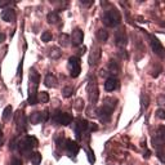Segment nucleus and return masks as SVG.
I'll return each instance as SVG.
<instances>
[{
    "label": "nucleus",
    "instance_id": "nucleus-25",
    "mask_svg": "<svg viewBox=\"0 0 165 165\" xmlns=\"http://www.w3.org/2000/svg\"><path fill=\"white\" fill-rule=\"evenodd\" d=\"M38 101L40 103H48L49 102V94L47 92H40L38 95Z\"/></svg>",
    "mask_w": 165,
    "mask_h": 165
},
{
    "label": "nucleus",
    "instance_id": "nucleus-28",
    "mask_svg": "<svg viewBox=\"0 0 165 165\" xmlns=\"http://www.w3.org/2000/svg\"><path fill=\"white\" fill-rule=\"evenodd\" d=\"M72 93H74V88H72V86H64L63 89H62V95H63L64 98L71 97Z\"/></svg>",
    "mask_w": 165,
    "mask_h": 165
},
{
    "label": "nucleus",
    "instance_id": "nucleus-22",
    "mask_svg": "<svg viewBox=\"0 0 165 165\" xmlns=\"http://www.w3.org/2000/svg\"><path fill=\"white\" fill-rule=\"evenodd\" d=\"M30 161L32 165H40L41 162V155L39 152H32L30 155Z\"/></svg>",
    "mask_w": 165,
    "mask_h": 165
},
{
    "label": "nucleus",
    "instance_id": "nucleus-5",
    "mask_svg": "<svg viewBox=\"0 0 165 165\" xmlns=\"http://www.w3.org/2000/svg\"><path fill=\"white\" fill-rule=\"evenodd\" d=\"M69 70H70V76L71 78H78L81 72V63H80V58L72 56L69 59Z\"/></svg>",
    "mask_w": 165,
    "mask_h": 165
},
{
    "label": "nucleus",
    "instance_id": "nucleus-1",
    "mask_svg": "<svg viewBox=\"0 0 165 165\" xmlns=\"http://www.w3.org/2000/svg\"><path fill=\"white\" fill-rule=\"evenodd\" d=\"M28 105L34 106L38 102V97H36V90H38V86H39V81H40V75L31 70L30 71V78H28Z\"/></svg>",
    "mask_w": 165,
    "mask_h": 165
},
{
    "label": "nucleus",
    "instance_id": "nucleus-10",
    "mask_svg": "<svg viewBox=\"0 0 165 165\" xmlns=\"http://www.w3.org/2000/svg\"><path fill=\"white\" fill-rule=\"evenodd\" d=\"M54 123L59 125H70L72 123V115L69 112H58L54 116Z\"/></svg>",
    "mask_w": 165,
    "mask_h": 165
},
{
    "label": "nucleus",
    "instance_id": "nucleus-19",
    "mask_svg": "<svg viewBox=\"0 0 165 165\" xmlns=\"http://www.w3.org/2000/svg\"><path fill=\"white\" fill-rule=\"evenodd\" d=\"M44 84H45L47 88H54L57 85V78L53 74H48L44 79Z\"/></svg>",
    "mask_w": 165,
    "mask_h": 165
},
{
    "label": "nucleus",
    "instance_id": "nucleus-4",
    "mask_svg": "<svg viewBox=\"0 0 165 165\" xmlns=\"http://www.w3.org/2000/svg\"><path fill=\"white\" fill-rule=\"evenodd\" d=\"M98 129V125L94 124V123H89L88 120H79L78 124H76V128H75V136L79 141L83 137V133L85 131H94Z\"/></svg>",
    "mask_w": 165,
    "mask_h": 165
},
{
    "label": "nucleus",
    "instance_id": "nucleus-23",
    "mask_svg": "<svg viewBox=\"0 0 165 165\" xmlns=\"http://www.w3.org/2000/svg\"><path fill=\"white\" fill-rule=\"evenodd\" d=\"M61 54H62V52H61V49H59V48H57V47L50 48V52H49L50 58L57 59V58H59V57H61Z\"/></svg>",
    "mask_w": 165,
    "mask_h": 165
},
{
    "label": "nucleus",
    "instance_id": "nucleus-40",
    "mask_svg": "<svg viewBox=\"0 0 165 165\" xmlns=\"http://www.w3.org/2000/svg\"><path fill=\"white\" fill-rule=\"evenodd\" d=\"M5 41V35L4 34H0V43H3Z\"/></svg>",
    "mask_w": 165,
    "mask_h": 165
},
{
    "label": "nucleus",
    "instance_id": "nucleus-21",
    "mask_svg": "<svg viewBox=\"0 0 165 165\" xmlns=\"http://www.w3.org/2000/svg\"><path fill=\"white\" fill-rule=\"evenodd\" d=\"M97 39L100 40V41H106L107 39H108V31L107 30H105V28H100L97 31Z\"/></svg>",
    "mask_w": 165,
    "mask_h": 165
},
{
    "label": "nucleus",
    "instance_id": "nucleus-26",
    "mask_svg": "<svg viewBox=\"0 0 165 165\" xmlns=\"http://www.w3.org/2000/svg\"><path fill=\"white\" fill-rule=\"evenodd\" d=\"M108 70L111 71L112 74H117L119 72V63L116 62V61H110V63H108Z\"/></svg>",
    "mask_w": 165,
    "mask_h": 165
},
{
    "label": "nucleus",
    "instance_id": "nucleus-15",
    "mask_svg": "<svg viewBox=\"0 0 165 165\" xmlns=\"http://www.w3.org/2000/svg\"><path fill=\"white\" fill-rule=\"evenodd\" d=\"M152 143H153V146H155V147H159V145L160 146L165 145V126L164 125H161L157 129V134H156V137H153Z\"/></svg>",
    "mask_w": 165,
    "mask_h": 165
},
{
    "label": "nucleus",
    "instance_id": "nucleus-14",
    "mask_svg": "<svg viewBox=\"0 0 165 165\" xmlns=\"http://www.w3.org/2000/svg\"><path fill=\"white\" fill-rule=\"evenodd\" d=\"M16 128L19 133L26 131V116L23 115L22 111H18L16 115Z\"/></svg>",
    "mask_w": 165,
    "mask_h": 165
},
{
    "label": "nucleus",
    "instance_id": "nucleus-33",
    "mask_svg": "<svg viewBox=\"0 0 165 165\" xmlns=\"http://www.w3.org/2000/svg\"><path fill=\"white\" fill-rule=\"evenodd\" d=\"M156 116H157L159 119L164 120V119H165V110H164V108H157V110H156Z\"/></svg>",
    "mask_w": 165,
    "mask_h": 165
},
{
    "label": "nucleus",
    "instance_id": "nucleus-29",
    "mask_svg": "<svg viewBox=\"0 0 165 165\" xmlns=\"http://www.w3.org/2000/svg\"><path fill=\"white\" fill-rule=\"evenodd\" d=\"M52 40V34L49 31H44L43 34H41V41H44V43H48V41H50Z\"/></svg>",
    "mask_w": 165,
    "mask_h": 165
},
{
    "label": "nucleus",
    "instance_id": "nucleus-38",
    "mask_svg": "<svg viewBox=\"0 0 165 165\" xmlns=\"http://www.w3.org/2000/svg\"><path fill=\"white\" fill-rule=\"evenodd\" d=\"M4 145V137H3V133H2V125H0V147Z\"/></svg>",
    "mask_w": 165,
    "mask_h": 165
},
{
    "label": "nucleus",
    "instance_id": "nucleus-30",
    "mask_svg": "<svg viewBox=\"0 0 165 165\" xmlns=\"http://www.w3.org/2000/svg\"><path fill=\"white\" fill-rule=\"evenodd\" d=\"M74 107H75V110H78L79 112L81 111V110H83V107H84V103H83V100H81V98H78V100L75 101V105H74Z\"/></svg>",
    "mask_w": 165,
    "mask_h": 165
},
{
    "label": "nucleus",
    "instance_id": "nucleus-9",
    "mask_svg": "<svg viewBox=\"0 0 165 165\" xmlns=\"http://www.w3.org/2000/svg\"><path fill=\"white\" fill-rule=\"evenodd\" d=\"M64 150L67 151V155H69L71 159H74V157L79 153V151H80V146H79L78 143H76L75 141H72V139H66Z\"/></svg>",
    "mask_w": 165,
    "mask_h": 165
},
{
    "label": "nucleus",
    "instance_id": "nucleus-32",
    "mask_svg": "<svg viewBox=\"0 0 165 165\" xmlns=\"http://www.w3.org/2000/svg\"><path fill=\"white\" fill-rule=\"evenodd\" d=\"M86 155H88V157H89V162L90 164H94L95 157H94V153H93V151L90 148H86Z\"/></svg>",
    "mask_w": 165,
    "mask_h": 165
},
{
    "label": "nucleus",
    "instance_id": "nucleus-35",
    "mask_svg": "<svg viewBox=\"0 0 165 165\" xmlns=\"http://www.w3.org/2000/svg\"><path fill=\"white\" fill-rule=\"evenodd\" d=\"M88 114H89V116H90V117H95V116H97V115H95V114H97V110H95L94 107L88 108Z\"/></svg>",
    "mask_w": 165,
    "mask_h": 165
},
{
    "label": "nucleus",
    "instance_id": "nucleus-2",
    "mask_svg": "<svg viewBox=\"0 0 165 165\" xmlns=\"http://www.w3.org/2000/svg\"><path fill=\"white\" fill-rule=\"evenodd\" d=\"M102 21H103L105 26L115 27V26H117L120 23V22H121V14H120V12L116 8H110V9L105 10Z\"/></svg>",
    "mask_w": 165,
    "mask_h": 165
},
{
    "label": "nucleus",
    "instance_id": "nucleus-17",
    "mask_svg": "<svg viewBox=\"0 0 165 165\" xmlns=\"http://www.w3.org/2000/svg\"><path fill=\"white\" fill-rule=\"evenodd\" d=\"M16 18V12L12 8H5L2 12V19L4 22H13Z\"/></svg>",
    "mask_w": 165,
    "mask_h": 165
},
{
    "label": "nucleus",
    "instance_id": "nucleus-16",
    "mask_svg": "<svg viewBox=\"0 0 165 165\" xmlns=\"http://www.w3.org/2000/svg\"><path fill=\"white\" fill-rule=\"evenodd\" d=\"M71 41H72V45L74 47H79L83 44L84 41V34L80 28H75L72 31V35H71Z\"/></svg>",
    "mask_w": 165,
    "mask_h": 165
},
{
    "label": "nucleus",
    "instance_id": "nucleus-18",
    "mask_svg": "<svg viewBox=\"0 0 165 165\" xmlns=\"http://www.w3.org/2000/svg\"><path fill=\"white\" fill-rule=\"evenodd\" d=\"M117 86H119V80L116 78H114V76H111V78H108L105 83V89L107 92H114L117 89Z\"/></svg>",
    "mask_w": 165,
    "mask_h": 165
},
{
    "label": "nucleus",
    "instance_id": "nucleus-36",
    "mask_svg": "<svg viewBox=\"0 0 165 165\" xmlns=\"http://www.w3.org/2000/svg\"><path fill=\"white\" fill-rule=\"evenodd\" d=\"M22 66H23V59L19 62V66H18V78H19V80L22 79Z\"/></svg>",
    "mask_w": 165,
    "mask_h": 165
},
{
    "label": "nucleus",
    "instance_id": "nucleus-13",
    "mask_svg": "<svg viewBox=\"0 0 165 165\" xmlns=\"http://www.w3.org/2000/svg\"><path fill=\"white\" fill-rule=\"evenodd\" d=\"M115 41H116V45L119 48H124L128 44V38H126V34H125V30L124 28H120V30L116 31Z\"/></svg>",
    "mask_w": 165,
    "mask_h": 165
},
{
    "label": "nucleus",
    "instance_id": "nucleus-3",
    "mask_svg": "<svg viewBox=\"0 0 165 165\" xmlns=\"http://www.w3.org/2000/svg\"><path fill=\"white\" fill-rule=\"evenodd\" d=\"M39 145V139L34 136H27L25 138H22L19 142H18V150L21 151L22 155H31V151L34 147H36Z\"/></svg>",
    "mask_w": 165,
    "mask_h": 165
},
{
    "label": "nucleus",
    "instance_id": "nucleus-20",
    "mask_svg": "<svg viewBox=\"0 0 165 165\" xmlns=\"http://www.w3.org/2000/svg\"><path fill=\"white\" fill-rule=\"evenodd\" d=\"M12 114H13V108L12 106H7L4 108V111H3V115H2V119H3V121H8V120L12 117Z\"/></svg>",
    "mask_w": 165,
    "mask_h": 165
},
{
    "label": "nucleus",
    "instance_id": "nucleus-12",
    "mask_svg": "<svg viewBox=\"0 0 165 165\" xmlns=\"http://www.w3.org/2000/svg\"><path fill=\"white\" fill-rule=\"evenodd\" d=\"M101 59V48L93 45L90 52H89V64L90 66H95Z\"/></svg>",
    "mask_w": 165,
    "mask_h": 165
},
{
    "label": "nucleus",
    "instance_id": "nucleus-27",
    "mask_svg": "<svg viewBox=\"0 0 165 165\" xmlns=\"http://www.w3.org/2000/svg\"><path fill=\"white\" fill-rule=\"evenodd\" d=\"M56 143L59 148H64V143H66V138L63 137V133H59L58 137H56Z\"/></svg>",
    "mask_w": 165,
    "mask_h": 165
},
{
    "label": "nucleus",
    "instance_id": "nucleus-6",
    "mask_svg": "<svg viewBox=\"0 0 165 165\" xmlns=\"http://www.w3.org/2000/svg\"><path fill=\"white\" fill-rule=\"evenodd\" d=\"M114 107H111V106H107V105H105L103 103V106L101 107V108H98L97 110V117L101 120L102 123H107L110 119H111V115H112V112H114Z\"/></svg>",
    "mask_w": 165,
    "mask_h": 165
},
{
    "label": "nucleus",
    "instance_id": "nucleus-34",
    "mask_svg": "<svg viewBox=\"0 0 165 165\" xmlns=\"http://www.w3.org/2000/svg\"><path fill=\"white\" fill-rule=\"evenodd\" d=\"M157 157L160 159V161H162V162H165V150H159L157 151Z\"/></svg>",
    "mask_w": 165,
    "mask_h": 165
},
{
    "label": "nucleus",
    "instance_id": "nucleus-24",
    "mask_svg": "<svg viewBox=\"0 0 165 165\" xmlns=\"http://www.w3.org/2000/svg\"><path fill=\"white\" fill-rule=\"evenodd\" d=\"M59 21H61V18L56 12H52V13L48 14V22L49 23L53 25V23H57V22H59Z\"/></svg>",
    "mask_w": 165,
    "mask_h": 165
},
{
    "label": "nucleus",
    "instance_id": "nucleus-37",
    "mask_svg": "<svg viewBox=\"0 0 165 165\" xmlns=\"http://www.w3.org/2000/svg\"><path fill=\"white\" fill-rule=\"evenodd\" d=\"M10 165H22V162H21V160H19V159L13 157V159H12V161H10Z\"/></svg>",
    "mask_w": 165,
    "mask_h": 165
},
{
    "label": "nucleus",
    "instance_id": "nucleus-39",
    "mask_svg": "<svg viewBox=\"0 0 165 165\" xmlns=\"http://www.w3.org/2000/svg\"><path fill=\"white\" fill-rule=\"evenodd\" d=\"M9 4H10V2H0V7H7Z\"/></svg>",
    "mask_w": 165,
    "mask_h": 165
},
{
    "label": "nucleus",
    "instance_id": "nucleus-41",
    "mask_svg": "<svg viewBox=\"0 0 165 165\" xmlns=\"http://www.w3.org/2000/svg\"><path fill=\"white\" fill-rule=\"evenodd\" d=\"M148 156H151V151H146V153H145V157L147 159Z\"/></svg>",
    "mask_w": 165,
    "mask_h": 165
},
{
    "label": "nucleus",
    "instance_id": "nucleus-11",
    "mask_svg": "<svg viewBox=\"0 0 165 165\" xmlns=\"http://www.w3.org/2000/svg\"><path fill=\"white\" fill-rule=\"evenodd\" d=\"M151 48H152L153 52H155V54H157V56H160V57L165 56V49L162 47V44L159 41V39L156 36H153V35L151 36Z\"/></svg>",
    "mask_w": 165,
    "mask_h": 165
},
{
    "label": "nucleus",
    "instance_id": "nucleus-8",
    "mask_svg": "<svg viewBox=\"0 0 165 165\" xmlns=\"http://www.w3.org/2000/svg\"><path fill=\"white\" fill-rule=\"evenodd\" d=\"M49 119V111L48 110H44L40 112H32L30 115V121L32 124H40V123H45Z\"/></svg>",
    "mask_w": 165,
    "mask_h": 165
},
{
    "label": "nucleus",
    "instance_id": "nucleus-31",
    "mask_svg": "<svg viewBox=\"0 0 165 165\" xmlns=\"http://www.w3.org/2000/svg\"><path fill=\"white\" fill-rule=\"evenodd\" d=\"M59 40H61V44L63 47H66L69 44V40H70V38H69V35L67 34H62L61 35V38H59Z\"/></svg>",
    "mask_w": 165,
    "mask_h": 165
},
{
    "label": "nucleus",
    "instance_id": "nucleus-7",
    "mask_svg": "<svg viewBox=\"0 0 165 165\" xmlns=\"http://www.w3.org/2000/svg\"><path fill=\"white\" fill-rule=\"evenodd\" d=\"M86 92H88V97H89V101L93 105H95L98 102V98H100V89H98V85L94 80H92L89 84H88Z\"/></svg>",
    "mask_w": 165,
    "mask_h": 165
}]
</instances>
